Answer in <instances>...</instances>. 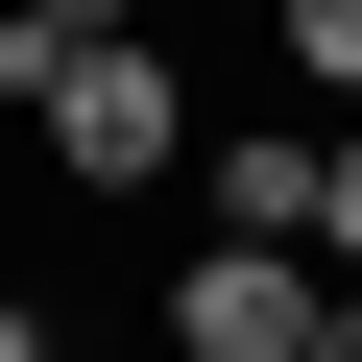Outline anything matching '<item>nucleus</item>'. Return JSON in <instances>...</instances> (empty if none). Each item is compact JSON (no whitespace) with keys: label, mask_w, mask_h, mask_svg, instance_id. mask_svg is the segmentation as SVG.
<instances>
[{"label":"nucleus","mask_w":362,"mask_h":362,"mask_svg":"<svg viewBox=\"0 0 362 362\" xmlns=\"http://www.w3.org/2000/svg\"><path fill=\"white\" fill-rule=\"evenodd\" d=\"M314 314H338L314 242H194L169 266V362H314Z\"/></svg>","instance_id":"2"},{"label":"nucleus","mask_w":362,"mask_h":362,"mask_svg":"<svg viewBox=\"0 0 362 362\" xmlns=\"http://www.w3.org/2000/svg\"><path fill=\"white\" fill-rule=\"evenodd\" d=\"M0 362H73V338H49V314H25V290H0Z\"/></svg>","instance_id":"6"},{"label":"nucleus","mask_w":362,"mask_h":362,"mask_svg":"<svg viewBox=\"0 0 362 362\" xmlns=\"http://www.w3.org/2000/svg\"><path fill=\"white\" fill-rule=\"evenodd\" d=\"M266 49H290V73H314V97L362 121V0H266Z\"/></svg>","instance_id":"4"},{"label":"nucleus","mask_w":362,"mask_h":362,"mask_svg":"<svg viewBox=\"0 0 362 362\" xmlns=\"http://www.w3.org/2000/svg\"><path fill=\"white\" fill-rule=\"evenodd\" d=\"M314 266L362 290V121H338V194H314Z\"/></svg>","instance_id":"5"},{"label":"nucleus","mask_w":362,"mask_h":362,"mask_svg":"<svg viewBox=\"0 0 362 362\" xmlns=\"http://www.w3.org/2000/svg\"><path fill=\"white\" fill-rule=\"evenodd\" d=\"M314 362H362V290H338V314H314Z\"/></svg>","instance_id":"7"},{"label":"nucleus","mask_w":362,"mask_h":362,"mask_svg":"<svg viewBox=\"0 0 362 362\" xmlns=\"http://www.w3.org/2000/svg\"><path fill=\"white\" fill-rule=\"evenodd\" d=\"M242 25H266V0H242Z\"/></svg>","instance_id":"8"},{"label":"nucleus","mask_w":362,"mask_h":362,"mask_svg":"<svg viewBox=\"0 0 362 362\" xmlns=\"http://www.w3.org/2000/svg\"><path fill=\"white\" fill-rule=\"evenodd\" d=\"M49 169H73V194H169V169H194V73H169V49L121 25V49L49 97Z\"/></svg>","instance_id":"1"},{"label":"nucleus","mask_w":362,"mask_h":362,"mask_svg":"<svg viewBox=\"0 0 362 362\" xmlns=\"http://www.w3.org/2000/svg\"><path fill=\"white\" fill-rule=\"evenodd\" d=\"M194 194H218V242H314L338 145H314V121H218V145H194Z\"/></svg>","instance_id":"3"}]
</instances>
